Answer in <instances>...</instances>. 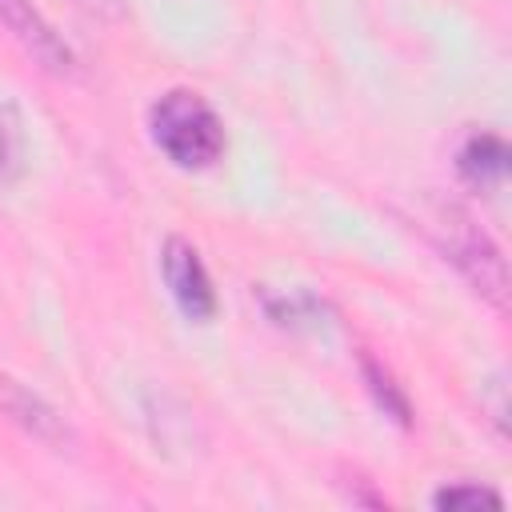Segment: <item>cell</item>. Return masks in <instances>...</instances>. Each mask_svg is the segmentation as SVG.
<instances>
[{
	"label": "cell",
	"instance_id": "1",
	"mask_svg": "<svg viewBox=\"0 0 512 512\" xmlns=\"http://www.w3.org/2000/svg\"><path fill=\"white\" fill-rule=\"evenodd\" d=\"M148 128L156 148L180 164V168H208L220 160L224 152V124L220 116L196 96V92H164L152 112H148Z\"/></svg>",
	"mask_w": 512,
	"mask_h": 512
},
{
	"label": "cell",
	"instance_id": "2",
	"mask_svg": "<svg viewBox=\"0 0 512 512\" xmlns=\"http://www.w3.org/2000/svg\"><path fill=\"white\" fill-rule=\"evenodd\" d=\"M448 256L460 264V272L492 300V304H504V260L500 252L492 248V240L472 228V220L448 212Z\"/></svg>",
	"mask_w": 512,
	"mask_h": 512
},
{
	"label": "cell",
	"instance_id": "3",
	"mask_svg": "<svg viewBox=\"0 0 512 512\" xmlns=\"http://www.w3.org/2000/svg\"><path fill=\"white\" fill-rule=\"evenodd\" d=\"M160 264H164V284H168L172 300L180 304V312H184L188 320H208V316L216 312V292H212V280H208V272H204V264H200V256H196V248H192L188 240L172 236V240L164 244Z\"/></svg>",
	"mask_w": 512,
	"mask_h": 512
},
{
	"label": "cell",
	"instance_id": "4",
	"mask_svg": "<svg viewBox=\"0 0 512 512\" xmlns=\"http://www.w3.org/2000/svg\"><path fill=\"white\" fill-rule=\"evenodd\" d=\"M0 24L48 68V72H72V48L60 40V32L32 8V0H0Z\"/></svg>",
	"mask_w": 512,
	"mask_h": 512
},
{
	"label": "cell",
	"instance_id": "5",
	"mask_svg": "<svg viewBox=\"0 0 512 512\" xmlns=\"http://www.w3.org/2000/svg\"><path fill=\"white\" fill-rule=\"evenodd\" d=\"M456 164H460V176H464L472 188H492V184H500L504 172H508V148H504L500 136L480 132V136H468V140H464Z\"/></svg>",
	"mask_w": 512,
	"mask_h": 512
},
{
	"label": "cell",
	"instance_id": "6",
	"mask_svg": "<svg viewBox=\"0 0 512 512\" xmlns=\"http://www.w3.org/2000/svg\"><path fill=\"white\" fill-rule=\"evenodd\" d=\"M4 408L28 428V432H36L40 440H64L68 432H64V424H60V416L40 400V396H32V392H24V388H16L12 380H4Z\"/></svg>",
	"mask_w": 512,
	"mask_h": 512
},
{
	"label": "cell",
	"instance_id": "7",
	"mask_svg": "<svg viewBox=\"0 0 512 512\" xmlns=\"http://www.w3.org/2000/svg\"><path fill=\"white\" fill-rule=\"evenodd\" d=\"M432 504L444 512H460V508H500L504 500H500V492H492L484 484H448L432 496Z\"/></svg>",
	"mask_w": 512,
	"mask_h": 512
}]
</instances>
